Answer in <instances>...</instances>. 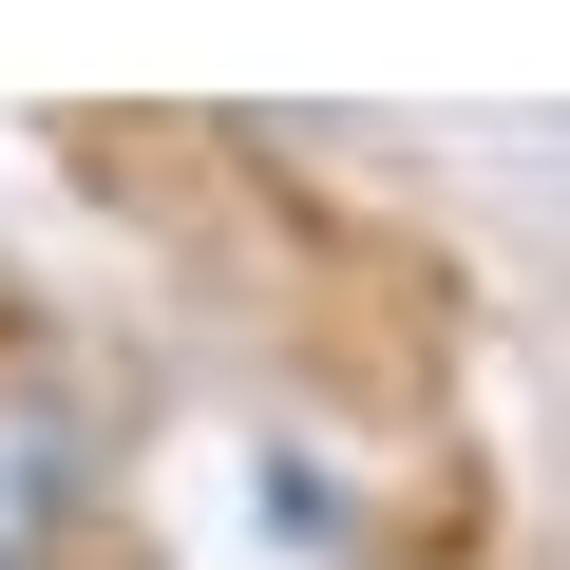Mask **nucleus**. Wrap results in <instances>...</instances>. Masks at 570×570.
<instances>
[{
  "label": "nucleus",
  "instance_id": "1",
  "mask_svg": "<svg viewBox=\"0 0 570 570\" xmlns=\"http://www.w3.org/2000/svg\"><path fill=\"white\" fill-rule=\"evenodd\" d=\"M58 494H77V475H58V419H39V400H0V570H39Z\"/></svg>",
  "mask_w": 570,
  "mask_h": 570
}]
</instances>
